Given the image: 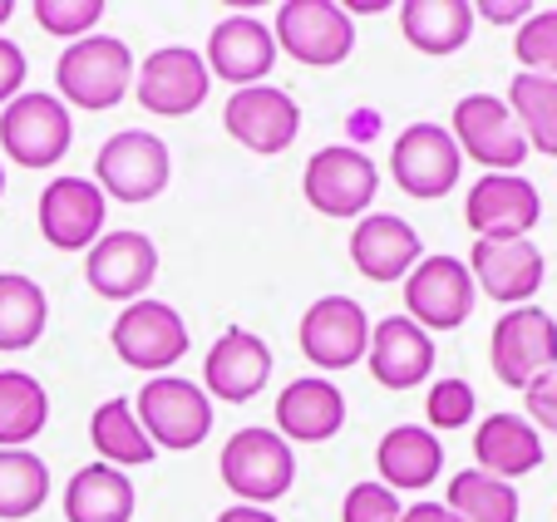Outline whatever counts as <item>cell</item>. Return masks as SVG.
Returning a JSON list of instances; mask_svg holds the SVG:
<instances>
[{
  "label": "cell",
  "instance_id": "obj_1",
  "mask_svg": "<svg viewBox=\"0 0 557 522\" xmlns=\"http://www.w3.org/2000/svg\"><path fill=\"white\" fill-rule=\"evenodd\" d=\"M54 89L64 109L104 114L134 89V50L119 35H85L60 50L54 60Z\"/></svg>",
  "mask_w": 557,
  "mask_h": 522
},
{
  "label": "cell",
  "instance_id": "obj_2",
  "mask_svg": "<svg viewBox=\"0 0 557 522\" xmlns=\"http://www.w3.org/2000/svg\"><path fill=\"white\" fill-rule=\"evenodd\" d=\"M218 473L237 502L247 508H267V502H282L296 483V453L292 444L276 434V428H237L227 444H222V459H218Z\"/></svg>",
  "mask_w": 557,
  "mask_h": 522
},
{
  "label": "cell",
  "instance_id": "obj_3",
  "mask_svg": "<svg viewBox=\"0 0 557 522\" xmlns=\"http://www.w3.org/2000/svg\"><path fill=\"white\" fill-rule=\"evenodd\" d=\"M272 35L276 50L306 70H336L356 50V21L336 0H282Z\"/></svg>",
  "mask_w": 557,
  "mask_h": 522
},
{
  "label": "cell",
  "instance_id": "obj_4",
  "mask_svg": "<svg viewBox=\"0 0 557 522\" xmlns=\"http://www.w3.org/2000/svg\"><path fill=\"white\" fill-rule=\"evenodd\" d=\"M134 414L153 449H198L212 434V399L198 380L153 375L134 399Z\"/></svg>",
  "mask_w": 557,
  "mask_h": 522
},
{
  "label": "cell",
  "instance_id": "obj_5",
  "mask_svg": "<svg viewBox=\"0 0 557 522\" xmlns=\"http://www.w3.org/2000/svg\"><path fill=\"white\" fill-rule=\"evenodd\" d=\"M173 178L169 144L148 128H124V134L104 138L95 153V188L119 202H153Z\"/></svg>",
  "mask_w": 557,
  "mask_h": 522
},
{
  "label": "cell",
  "instance_id": "obj_6",
  "mask_svg": "<svg viewBox=\"0 0 557 522\" xmlns=\"http://www.w3.org/2000/svg\"><path fill=\"white\" fill-rule=\"evenodd\" d=\"M74 144V119L60 95L25 89L21 99L0 109V148L15 167H54Z\"/></svg>",
  "mask_w": 557,
  "mask_h": 522
},
{
  "label": "cell",
  "instance_id": "obj_7",
  "mask_svg": "<svg viewBox=\"0 0 557 522\" xmlns=\"http://www.w3.org/2000/svg\"><path fill=\"white\" fill-rule=\"evenodd\" d=\"M212 74L202 64V50L163 45L134 70V99L158 119H188L208 104Z\"/></svg>",
  "mask_w": 557,
  "mask_h": 522
},
{
  "label": "cell",
  "instance_id": "obj_8",
  "mask_svg": "<svg viewBox=\"0 0 557 522\" xmlns=\"http://www.w3.org/2000/svg\"><path fill=\"white\" fill-rule=\"evenodd\" d=\"M301 192L315 212L360 222L366 208L375 202V192H380V167L350 144L315 148L311 163H306V173H301Z\"/></svg>",
  "mask_w": 557,
  "mask_h": 522
},
{
  "label": "cell",
  "instance_id": "obj_9",
  "mask_svg": "<svg viewBox=\"0 0 557 522\" xmlns=\"http://www.w3.org/2000/svg\"><path fill=\"white\" fill-rule=\"evenodd\" d=\"M109 345L119 350V360L134 370H144V375H169V365H178L183 356H188V325H183V315L173 311L169 301H153V296H144V301L124 306L114 321V331H109Z\"/></svg>",
  "mask_w": 557,
  "mask_h": 522
},
{
  "label": "cell",
  "instance_id": "obj_10",
  "mask_svg": "<svg viewBox=\"0 0 557 522\" xmlns=\"http://www.w3.org/2000/svg\"><path fill=\"white\" fill-rule=\"evenodd\" d=\"M488 360H494V375L508 389H528L537 375L557 365V321L543 306H513L494 321L488 335Z\"/></svg>",
  "mask_w": 557,
  "mask_h": 522
},
{
  "label": "cell",
  "instance_id": "obj_11",
  "mask_svg": "<svg viewBox=\"0 0 557 522\" xmlns=\"http://www.w3.org/2000/svg\"><path fill=\"white\" fill-rule=\"evenodd\" d=\"M449 134L459 144V153L488 167V173H518L528 158L523 128H518V119L508 114V104L498 95H463L454 104Z\"/></svg>",
  "mask_w": 557,
  "mask_h": 522
},
{
  "label": "cell",
  "instance_id": "obj_12",
  "mask_svg": "<svg viewBox=\"0 0 557 522\" xmlns=\"http://www.w3.org/2000/svg\"><path fill=\"white\" fill-rule=\"evenodd\" d=\"M473 296H479V286H473V276H469V261L444 257V251L440 257H424L420 266L405 276V315L430 335L459 331L473 311Z\"/></svg>",
  "mask_w": 557,
  "mask_h": 522
},
{
  "label": "cell",
  "instance_id": "obj_13",
  "mask_svg": "<svg viewBox=\"0 0 557 522\" xmlns=\"http://www.w3.org/2000/svg\"><path fill=\"white\" fill-rule=\"evenodd\" d=\"M389 173H395V188L410 192L420 202H434L444 192H454L463 173V153L454 144L449 128L440 124H410L395 148H389Z\"/></svg>",
  "mask_w": 557,
  "mask_h": 522
},
{
  "label": "cell",
  "instance_id": "obj_14",
  "mask_svg": "<svg viewBox=\"0 0 557 522\" xmlns=\"http://www.w3.org/2000/svg\"><path fill=\"white\" fill-rule=\"evenodd\" d=\"M301 356L321 370H350L370 350V315L356 296H321L306 306L301 325Z\"/></svg>",
  "mask_w": 557,
  "mask_h": 522
},
{
  "label": "cell",
  "instance_id": "obj_15",
  "mask_svg": "<svg viewBox=\"0 0 557 522\" xmlns=\"http://www.w3.org/2000/svg\"><path fill=\"white\" fill-rule=\"evenodd\" d=\"M222 128H227L247 153H286L301 134V104L276 84H252V89H232L222 104Z\"/></svg>",
  "mask_w": 557,
  "mask_h": 522
},
{
  "label": "cell",
  "instance_id": "obj_16",
  "mask_svg": "<svg viewBox=\"0 0 557 522\" xmlns=\"http://www.w3.org/2000/svg\"><path fill=\"white\" fill-rule=\"evenodd\" d=\"M543 198L523 173H484L463 198V222L479 241H518L537 227Z\"/></svg>",
  "mask_w": 557,
  "mask_h": 522
},
{
  "label": "cell",
  "instance_id": "obj_17",
  "mask_svg": "<svg viewBox=\"0 0 557 522\" xmlns=\"http://www.w3.org/2000/svg\"><path fill=\"white\" fill-rule=\"evenodd\" d=\"M85 276L95 286V296L104 301H119V306H134L148 296L158 276V247L148 232H104L95 247L85 251Z\"/></svg>",
  "mask_w": 557,
  "mask_h": 522
},
{
  "label": "cell",
  "instance_id": "obj_18",
  "mask_svg": "<svg viewBox=\"0 0 557 522\" xmlns=\"http://www.w3.org/2000/svg\"><path fill=\"white\" fill-rule=\"evenodd\" d=\"M104 212L109 198L79 173H60L40 192V232L54 251H89L104 237Z\"/></svg>",
  "mask_w": 557,
  "mask_h": 522
},
{
  "label": "cell",
  "instance_id": "obj_19",
  "mask_svg": "<svg viewBox=\"0 0 557 522\" xmlns=\"http://www.w3.org/2000/svg\"><path fill=\"white\" fill-rule=\"evenodd\" d=\"M272 380V345L262 335L243 331V325H227V331L212 340L208 360H202V389L208 399L222 405H247L257 399Z\"/></svg>",
  "mask_w": 557,
  "mask_h": 522
},
{
  "label": "cell",
  "instance_id": "obj_20",
  "mask_svg": "<svg viewBox=\"0 0 557 522\" xmlns=\"http://www.w3.org/2000/svg\"><path fill=\"white\" fill-rule=\"evenodd\" d=\"M202 64H208L212 79L232 84V89L262 84L276 64L272 25L257 21V15H227V21H218L208 35V50H202Z\"/></svg>",
  "mask_w": 557,
  "mask_h": 522
},
{
  "label": "cell",
  "instance_id": "obj_21",
  "mask_svg": "<svg viewBox=\"0 0 557 522\" xmlns=\"http://www.w3.org/2000/svg\"><path fill=\"white\" fill-rule=\"evenodd\" d=\"M469 276L488 301H498V306L513 311V306H533L537 286H543V276H547V261L528 237H518V241H473Z\"/></svg>",
  "mask_w": 557,
  "mask_h": 522
},
{
  "label": "cell",
  "instance_id": "obj_22",
  "mask_svg": "<svg viewBox=\"0 0 557 522\" xmlns=\"http://www.w3.org/2000/svg\"><path fill=\"white\" fill-rule=\"evenodd\" d=\"M350 261H356V272L366 282H405L424 261V247H420V232L410 227L405 217L395 212H366L350 232Z\"/></svg>",
  "mask_w": 557,
  "mask_h": 522
},
{
  "label": "cell",
  "instance_id": "obj_23",
  "mask_svg": "<svg viewBox=\"0 0 557 522\" xmlns=\"http://www.w3.org/2000/svg\"><path fill=\"white\" fill-rule=\"evenodd\" d=\"M366 365L385 389H414L434 370V335L420 331L410 315H385L370 325Z\"/></svg>",
  "mask_w": 557,
  "mask_h": 522
},
{
  "label": "cell",
  "instance_id": "obj_24",
  "mask_svg": "<svg viewBox=\"0 0 557 522\" xmlns=\"http://www.w3.org/2000/svg\"><path fill=\"white\" fill-rule=\"evenodd\" d=\"M346 428V395L326 375H301L276 395V434L286 444H326Z\"/></svg>",
  "mask_w": 557,
  "mask_h": 522
},
{
  "label": "cell",
  "instance_id": "obj_25",
  "mask_svg": "<svg viewBox=\"0 0 557 522\" xmlns=\"http://www.w3.org/2000/svg\"><path fill=\"white\" fill-rule=\"evenodd\" d=\"M473 459H479V463H473L479 473H494V478L513 483V478H523V473L543 469V434H537L523 414L498 409V414L479 419V434H473Z\"/></svg>",
  "mask_w": 557,
  "mask_h": 522
},
{
  "label": "cell",
  "instance_id": "obj_26",
  "mask_svg": "<svg viewBox=\"0 0 557 522\" xmlns=\"http://www.w3.org/2000/svg\"><path fill=\"white\" fill-rule=\"evenodd\" d=\"M380 483L389 493L400 488H430L444 469V444L430 424H395L375 449Z\"/></svg>",
  "mask_w": 557,
  "mask_h": 522
},
{
  "label": "cell",
  "instance_id": "obj_27",
  "mask_svg": "<svg viewBox=\"0 0 557 522\" xmlns=\"http://www.w3.org/2000/svg\"><path fill=\"white\" fill-rule=\"evenodd\" d=\"M138 508V493L124 469L85 463L64 483V522H128Z\"/></svg>",
  "mask_w": 557,
  "mask_h": 522
},
{
  "label": "cell",
  "instance_id": "obj_28",
  "mask_svg": "<svg viewBox=\"0 0 557 522\" xmlns=\"http://www.w3.org/2000/svg\"><path fill=\"white\" fill-rule=\"evenodd\" d=\"M400 30L420 54H454L473 35V5L469 0H405Z\"/></svg>",
  "mask_w": 557,
  "mask_h": 522
},
{
  "label": "cell",
  "instance_id": "obj_29",
  "mask_svg": "<svg viewBox=\"0 0 557 522\" xmlns=\"http://www.w3.org/2000/svg\"><path fill=\"white\" fill-rule=\"evenodd\" d=\"M89 444L99 449V463H109V469H144V463L158 459L153 439L144 434V424H138L134 405L128 399H104V405L89 414Z\"/></svg>",
  "mask_w": 557,
  "mask_h": 522
},
{
  "label": "cell",
  "instance_id": "obj_30",
  "mask_svg": "<svg viewBox=\"0 0 557 522\" xmlns=\"http://www.w3.org/2000/svg\"><path fill=\"white\" fill-rule=\"evenodd\" d=\"M45 325H50L45 286L30 282L25 272H0V350H5V356L30 350L45 335Z\"/></svg>",
  "mask_w": 557,
  "mask_h": 522
},
{
  "label": "cell",
  "instance_id": "obj_31",
  "mask_svg": "<svg viewBox=\"0 0 557 522\" xmlns=\"http://www.w3.org/2000/svg\"><path fill=\"white\" fill-rule=\"evenodd\" d=\"M50 424V395L25 370H0V449H25Z\"/></svg>",
  "mask_w": 557,
  "mask_h": 522
},
{
  "label": "cell",
  "instance_id": "obj_32",
  "mask_svg": "<svg viewBox=\"0 0 557 522\" xmlns=\"http://www.w3.org/2000/svg\"><path fill=\"white\" fill-rule=\"evenodd\" d=\"M504 104H508V114L518 119V128H523L528 148L557 158V79L518 70L513 84H508Z\"/></svg>",
  "mask_w": 557,
  "mask_h": 522
},
{
  "label": "cell",
  "instance_id": "obj_33",
  "mask_svg": "<svg viewBox=\"0 0 557 522\" xmlns=\"http://www.w3.org/2000/svg\"><path fill=\"white\" fill-rule=\"evenodd\" d=\"M444 508L459 522H518V488L494 478V473L463 469V473H454Z\"/></svg>",
  "mask_w": 557,
  "mask_h": 522
},
{
  "label": "cell",
  "instance_id": "obj_34",
  "mask_svg": "<svg viewBox=\"0 0 557 522\" xmlns=\"http://www.w3.org/2000/svg\"><path fill=\"white\" fill-rule=\"evenodd\" d=\"M50 498V469L30 449H0V522L35 518Z\"/></svg>",
  "mask_w": 557,
  "mask_h": 522
},
{
  "label": "cell",
  "instance_id": "obj_35",
  "mask_svg": "<svg viewBox=\"0 0 557 522\" xmlns=\"http://www.w3.org/2000/svg\"><path fill=\"white\" fill-rule=\"evenodd\" d=\"M104 0H35V25L54 40H85L95 35V25L104 21Z\"/></svg>",
  "mask_w": 557,
  "mask_h": 522
},
{
  "label": "cell",
  "instance_id": "obj_36",
  "mask_svg": "<svg viewBox=\"0 0 557 522\" xmlns=\"http://www.w3.org/2000/svg\"><path fill=\"white\" fill-rule=\"evenodd\" d=\"M518 64L528 74H547L557 79V11H533L518 25V45H513Z\"/></svg>",
  "mask_w": 557,
  "mask_h": 522
},
{
  "label": "cell",
  "instance_id": "obj_37",
  "mask_svg": "<svg viewBox=\"0 0 557 522\" xmlns=\"http://www.w3.org/2000/svg\"><path fill=\"white\" fill-rule=\"evenodd\" d=\"M424 414H430L434 434H449V428L473 424V414H479V395H473L469 380H434L430 395H424Z\"/></svg>",
  "mask_w": 557,
  "mask_h": 522
},
{
  "label": "cell",
  "instance_id": "obj_38",
  "mask_svg": "<svg viewBox=\"0 0 557 522\" xmlns=\"http://www.w3.org/2000/svg\"><path fill=\"white\" fill-rule=\"evenodd\" d=\"M400 493H389L385 483H356L341 498V522H400Z\"/></svg>",
  "mask_w": 557,
  "mask_h": 522
},
{
  "label": "cell",
  "instance_id": "obj_39",
  "mask_svg": "<svg viewBox=\"0 0 557 522\" xmlns=\"http://www.w3.org/2000/svg\"><path fill=\"white\" fill-rule=\"evenodd\" d=\"M523 399H528V414H523L528 424L557 434V365L547 370V375H537L533 385L523 389Z\"/></svg>",
  "mask_w": 557,
  "mask_h": 522
},
{
  "label": "cell",
  "instance_id": "obj_40",
  "mask_svg": "<svg viewBox=\"0 0 557 522\" xmlns=\"http://www.w3.org/2000/svg\"><path fill=\"white\" fill-rule=\"evenodd\" d=\"M25 74H30L25 50L15 40H5V35H0V109L25 95Z\"/></svg>",
  "mask_w": 557,
  "mask_h": 522
},
{
  "label": "cell",
  "instance_id": "obj_41",
  "mask_svg": "<svg viewBox=\"0 0 557 522\" xmlns=\"http://www.w3.org/2000/svg\"><path fill=\"white\" fill-rule=\"evenodd\" d=\"M469 5H473V21H488V25H523L537 11L533 0H469Z\"/></svg>",
  "mask_w": 557,
  "mask_h": 522
},
{
  "label": "cell",
  "instance_id": "obj_42",
  "mask_svg": "<svg viewBox=\"0 0 557 522\" xmlns=\"http://www.w3.org/2000/svg\"><path fill=\"white\" fill-rule=\"evenodd\" d=\"M400 522H459L444 502H414V508L400 512Z\"/></svg>",
  "mask_w": 557,
  "mask_h": 522
},
{
  "label": "cell",
  "instance_id": "obj_43",
  "mask_svg": "<svg viewBox=\"0 0 557 522\" xmlns=\"http://www.w3.org/2000/svg\"><path fill=\"white\" fill-rule=\"evenodd\" d=\"M218 522H276L267 508H247V502H232V508L218 512Z\"/></svg>",
  "mask_w": 557,
  "mask_h": 522
},
{
  "label": "cell",
  "instance_id": "obj_44",
  "mask_svg": "<svg viewBox=\"0 0 557 522\" xmlns=\"http://www.w3.org/2000/svg\"><path fill=\"white\" fill-rule=\"evenodd\" d=\"M375 114H350V138H375Z\"/></svg>",
  "mask_w": 557,
  "mask_h": 522
},
{
  "label": "cell",
  "instance_id": "obj_45",
  "mask_svg": "<svg viewBox=\"0 0 557 522\" xmlns=\"http://www.w3.org/2000/svg\"><path fill=\"white\" fill-rule=\"evenodd\" d=\"M380 11H389L385 0H350V5H346L350 21H356V15H380Z\"/></svg>",
  "mask_w": 557,
  "mask_h": 522
},
{
  "label": "cell",
  "instance_id": "obj_46",
  "mask_svg": "<svg viewBox=\"0 0 557 522\" xmlns=\"http://www.w3.org/2000/svg\"><path fill=\"white\" fill-rule=\"evenodd\" d=\"M11 15H15V0H0V30L11 25Z\"/></svg>",
  "mask_w": 557,
  "mask_h": 522
},
{
  "label": "cell",
  "instance_id": "obj_47",
  "mask_svg": "<svg viewBox=\"0 0 557 522\" xmlns=\"http://www.w3.org/2000/svg\"><path fill=\"white\" fill-rule=\"evenodd\" d=\"M0 198H5V163H0Z\"/></svg>",
  "mask_w": 557,
  "mask_h": 522
}]
</instances>
